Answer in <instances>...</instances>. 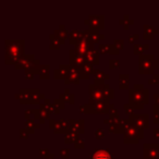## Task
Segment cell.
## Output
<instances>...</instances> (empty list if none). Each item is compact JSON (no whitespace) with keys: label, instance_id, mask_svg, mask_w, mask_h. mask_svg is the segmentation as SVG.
<instances>
[{"label":"cell","instance_id":"obj_34","mask_svg":"<svg viewBox=\"0 0 159 159\" xmlns=\"http://www.w3.org/2000/svg\"><path fill=\"white\" fill-rule=\"evenodd\" d=\"M80 139V134L76 132H72L70 131L64 135V143L66 144H75Z\"/></svg>","mask_w":159,"mask_h":159},{"label":"cell","instance_id":"obj_12","mask_svg":"<svg viewBox=\"0 0 159 159\" xmlns=\"http://www.w3.org/2000/svg\"><path fill=\"white\" fill-rule=\"evenodd\" d=\"M35 89H20V93L16 94V99L20 100L21 104L25 105V104H32V100H33V97L35 95Z\"/></svg>","mask_w":159,"mask_h":159},{"label":"cell","instance_id":"obj_6","mask_svg":"<svg viewBox=\"0 0 159 159\" xmlns=\"http://www.w3.org/2000/svg\"><path fill=\"white\" fill-rule=\"evenodd\" d=\"M105 16L102 14H91L86 20L84 21V24L89 26V30H97L102 31L105 27Z\"/></svg>","mask_w":159,"mask_h":159},{"label":"cell","instance_id":"obj_56","mask_svg":"<svg viewBox=\"0 0 159 159\" xmlns=\"http://www.w3.org/2000/svg\"><path fill=\"white\" fill-rule=\"evenodd\" d=\"M56 120L55 119H50L49 120V128L51 129V130H53V128H55V124H56Z\"/></svg>","mask_w":159,"mask_h":159},{"label":"cell","instance_id":"obj_45","mask_svg":"<svg viewBox=\"0 0 159 159\" xmlns=\"http://www.w3.org/2000/svg\"><path fill=\"white\" fill-rule=\"evenodd\" d=\"M122 125H123V128H124V130H128L129 128H130L131 125H132V122L130 121V119L129 118H124V119H122Z\"/></svg>","mask_w":159,"mask_h":159},{"label":"cell","instance_id":"obj_19","mask_svg":"<svg viewBox=\"0 0 159 159\" xmlns=\"http://www.w3.org/2000/svg\"><path fill=\"white\" fill-rule=\"evenodd\" d=\"M89 159H115V156L108 149H96L89 155Z\"/></svg>","mask_w":159,"mask_h":159},{"label":"cell","instance_id":"obj_10","mask_svg":"<svg viewBox=\"0 0 159 159\" xmlns=\"http://www.w3.org/2000/svg\"><path fill=\"white\" fill-rule=\"evenodd\" d=\"M69 60H70V64L75 68H77L79 70H82L83 66L87 63L86 60L82 56H79L76 53V51L74 49H70L69 50Z\"/></svg>","mask_w":159,"mask_h":159},{"label":"cell","instance_id":"obj_18","mask_svg":"<svg viewBox=\"0 0 159 159\" xmlns=\"http://www.w3.org/2000/svg\"><path fill=\"white\" fill-rule=\"evenodd\" d=\"M69 122H70V131L76 132L79 134H83L84 133V123H85L84 119H79V120L70 119Z\"/></svg>","mask_w":159,"mask_h":159},{"label":"cell","instance_id":"obj_29","mask_svg":"<svg viewBox=\"0 0 159 159\" xmlns=\"http://www.w3.org/2000/svg\"><path fill=\"white\" fill-rule=\"evenodd\" d=\"M59 98L62 100V102H66V104L73 105L75 102V96H74V94L70 93V91H69L68 89H64V93L63 94H60Z\"/></svg>","mask_w":159,"mask_h":159},{"label":"cell","instance_id":"obj_25","mask_svg":"<svg viewBox=\"0 0 159 159\" xmlns=\"http://www.w3.org/2000/svg\"><path fill=\"white\" fill-rule=\"evenodd\" d=\"M98 87L102 91V95H104V98L107 100H111V99H115V91L110 87L109 84H100V85H97Z\"/></svg>","mask_w":159,"mask_h":159},{"label":"cell","instance_id":"obj_41","mask_svg":"<svg viewBox=\"0 0 159 159\" xmlns=\"http://www.w3.org/2000/svg\"><path fill=\"white\" fill-rule=\"evenodd\" d=\"M94 136L96 137L97 139H102L105 137V131L102 130V129H96L95 131H94Z\"/></svg>","mask_w":159,"mask_h":159},{"label":"cell","instance_id":"obj_17","mask_svg":"<svg viewBox=\"0 0 159 159\" xmlns=\"http://www.w3.org/2000/svg\"><path fill=\"white\" fill-rule=\"evenodd\" d=\"M53 132L56 134H64L66 135V133L70 132V122L69 120L66 119H60L56 122L55 128H53Z\"/></svg>","mask_w":159,"mask_h":159},{"label":"cell","instance_id":"obj_59","mask_svg":"<svg viewBox=\"0 0 159 159\" xmlns=\"http://www.w3.org/2000/svg\"><path fill=\"white\" fill-rule=\"evenodd\" d=\"M45 159H55V155H53V154H48Z\"/></svg>","mask_w":159,"mask_h":159},{"label":"cell","instance_id":"obj_14","mask_svg":"<svg viewBox=\"0 0 159 159\" xmlns=\"http://www.w3.org/2000/svg\"><path fill=\"white\" fill-rule=\"evenodd\" d=\"M83 33H84V39L89 40V42H91L92 44H98V43L100 42V40L104 39L105 36L102 35V34L99 33V31H97V30H85V31H83Z\"/></svg>","mask_w":159,"mask_h":159},{"label":"cell","instance_id":"obj_51","mask_svg":"<svg viewBox=\"0 0 159 159\" xmlns=\"http://www.w3.org/2000/svg\"><path fill=\"white\" fill-rule=\"evenodd\" d=\"M139 38V36L137 35V34H134V35H131L130 37H129V42H130L131 44H134Z\"/></svg>","mask_w":159,"mask_h":159},{"label":"cell","instance_id":"obj_40","mask_svg":"<svg viewBox=\"0 0 159 159\" xmlns=\"http://www.w3.org/2000/svg\"><path fill=\"white\" fill-rule=\"evenodd\" d=\"M120 66V60L118 59H110L109 60V69L110 70H115Z\"/></svg>","mask_w":159,"mask_h":159},{"label":"cell","instance_id":"obj_7","mask_svg":"<svg viewBox=\"0 0 159 159\" xmlns=\"http://www.w3.org/2000/svg\"><path fill=\"white\" fill-rule=\"evenodd\" d=\"M132 124L141 130H147L149 128V116L148 115H132L129 117Z\"/></svg>","mask_w":159,"mask_h":159},{"label":"cell","instance_id":"obj_20","mask_svg":"<svg viewBox=\"0 0 159 159\" xmlns=\"http://www.w3.org/2000/svg\"><path fill=\"white\" fill-rule=\"evenodd\" d=\"M99 56L100 52L99 50H96V49H93V50L89 51L87 55L85 56V60H86L87 63L92 64V66H98L99 64Z\"/></svg>","mask_w":159,"mask_h":159},{"label":"cell","instance_id":"obj_55","mask_svg":"<svg viewBox=\"0 0 159 159\" xmlns=\"http://www.w3.org/2000/svg\"><path fill=\"white\" fill-rule=\"evenodd\" d=\"M152 135H154L155 139H159V128L154 129V131H152Z\"/></svg>","mask_w":159,"mask_h":159},{"label":"cell","instance_id":"obj_28","mask_svg":"<svg viewBox=\"0 0 159 159\" xmlns=\"http://www.w3.org/2000/svg\"><path fill=\"white\" fill-rule=\"evenodd\" d=\"M49 38H50V45H49V49H51V50H58V49H60L61 45L66 44V42H64V40L58 38L57 36H55L53 34H51V35L49 36Z\"/></svg>","mask_w":159,"mask_h":159},{"label":"cell","instance_id":"obj_48","mask_svg":"<svg viewBox=\"0 0 159 159\" xmlns=\"http://www.w3.org/2000/svg\"><path fill=\"white\" fill-rule=\"evenodd\" d=\"M148 83L149 84H158L159 85V74L157 73V74H154L152 75V79H150V80H148Z\"/></svg>","mask_w":159,"mask_h":159},{"label":"cell","instance_id":"obj_36","mask_svg":"<svg viewBox=\"0 0 159 159\" xmlns=\"http://www.w3.org/2000/svg\"><path fill=\"white\" fill-rule=\"evenodd\" d=\"M119 24L122 25L124 30H129L131 25L134 24V20H132V19H131L130 16H128V14H124L123 18H122L121 20L119 21Z\"/></svg>","mask_w":159,"mask_h":159},{"label":"cell","instance_id":"obj_46","mask_svg":"<svg viewBox=\"0 0 159 159\" xmlns=\"http://www.w3.org/2000/svg\"><path fill=\"white\" fill-rule=\"evenodd\" d=\"M35 75L36 74L34 73V71L31 70V69H27V70H25V79H27V80H33Z\"/></svg>","mask_w":159,"mask_h":159},{"label":"cell","instance_id":"obj_26","mask_svg":"<svg viewBox=\"0 0 159 159\" xmlns=\"http://www.w3.org/2000/svg\"><path fill=\"white\" fill-rule=\"evenodd\" d=\"M158 30L154 29V27L149 26V25H144V39H154L155 36L158 35Z\"/></svg>","mask_w":159,"mask_h":159},{"label":"cell","instance_id":"obj_58","mask_svg":"<svg viewBox=\"0 0 159 159\" xmlns=\"http://www.w3.org/2000/svg\"><path fill=\"white\" fill-rule=\"evenodd\" d=\"M104 123L105 124H108V125H109V124H110L111 123V120H110V118H106V119H104Z\"/></svg>","mask_w":159,"mask_h":159},{"label":"cell","instance_id":"obj_21","mask_svg":"<svg viewBox=\"0 0 159 159\" xmlns=\"http://www.w3.org/2000/svg\"><path fill=\"white\" fill-rule=\"evenodd\" d=\"M70 64H60L59 68L53 71V79L55 80H66L69 72Z\"/></svg>","mask_w":159,"mask_h":159},{"label":"cell","instance_id":"obj_53","mask_svg":"<svg viewBox=\"0 0 159 159\" xmlns=\"http://www.w3.org/2000/svg\"><path fill=\"white\" fill-rule=\"evenodd\" d=\"M132 89H134L135 91H143V89H145V86H144V84H134Z\"/></svg>","mask_w":159,"mask_h":159},{"label":"cell","instance_id":"obj_9","mask_svg":"<svg viewBox=\"0 0 159 159\" xmlns=\"http://www.w3.org/2000/svg\"><path fill=\"white\" fill-rule=\"evenodd\" d=\"M36 63H39V60L35 59V56L33 55H25L24 57L21 59V61L19 63H16V69L18 70H27V69H31L32 66H34Z\"/></svg>","mask_w":159,"mask_h":159},{"label":"cell","instance_id":"obj_8","mask_svg":"<svg viewBox=\"0 0 159 159\" xmlns=\"http://www.w3.org/2000/svg\"><path fill=\"white\" fill-rule=\"evenodd\" d=\"M144 159H159V144L146 143L143 145Z\"/></svg>","mask_w":159,"mask_h":159},{"label":"cell","instance_id":"obj_1","mask_svg":"<svg viewBox=\"0 0 159 159\" xmlns=\"http://www.w3.org/2000/svg\"><path fill=\"white\" fill-rule=\"evenodd\" d=\"M110 105L109 100L104 99L100 102H89V104L82 105L79 109L82 113L87 115H109Z\"/></svg>","mask_w":159,"mask_h":159},{"label":"cell","instance_id":"obj_22","mask_svg":"<svg viewBox=\"0 0 159 159\" xmlns=\"http://www.w3.org/2000/svg\"><path fill=\"white\" fill-rule=\"evenodd\" d=\"M98 50H99L100 53H109L111 56H118L120 53V51L116 48L115 45H108V44H99L98 45Z\"/></svg>","mask_w":159,"mask_h":159},{"label":"cell","instance_id":"obj_33","mask_svg":"<svg viewBox=\"0 0 159 159\" xmlns=\"http://www.w3.org/2000/svg\"><path fill=\"white\" fill-rule=\"evenodd\" d=\"M129 87H130V75L119 74V89H129Z\"/></svg>","mask_w":159,"mask_h":159},{"label":"cell","instance_id":"obj_44","mask_svg":"<svg viewBox=\"0 0 159 159\" xmlns=\"http://www.w3.org/2000/svg\"><path fill=\"white\" fill-rule=\"evenodd\" d=\"M123 109H124V111H125V113H128L129 116L134 115V108H133V107L131 106L130 104H125V105H124Z\"/></svg>","mask_w":159,"mask_h":159},{"label":"cell","instance_id":"obj_13","mask_svg":"<svg viewBox=\"0 0 159 159\" xmlns=\"http://www.w3.org/2000/svg\"><path fill=\"white\" fill-rule=\"evenodd\" d=\"M31 70L34 71L35 74H37L39 76L40 80H48L49 79V73H50V66L49 64H40L36 63L34 66H32Z\"/></svg>","mask_w":159,"mask_h":159},{"label":"cell","instance_id":"obj_43","mask_svg":"<svg viewBox=\"0 0 159 159\" xmlns=\"http://www.w3.org/2000/svg\"><path fill=\"white\" fill-rule=\"evenodd\" d=\"M59 155L63 159H70V150H69L68 148H62L59 152Z\"/></svg>","mask_w":159,"mask_h":159},{"label":"cell","instance_id":"obj_42","mask_svg":"<svg viewBox=\"0 0 159 159\" xmlns=\"http://www.w3.org/2000/svg\"><path fill=\"white\" fill-rule=\"evenodd\" d=\"M53 105H55L56 107H58V108L60 109V110H63L64 108H66V102H62L61 99H60V98H57V99H53Z\"/></svg>","mask_w":159,"mask_h":159},{"label":"cell","instance_id":"obj_3","mask_svg":"<svg viewBox=\"0 0 159 159\" xmlns=\"http://www.w3.org/2000/svg\"><path fill=\"white\" fill-rule=\"evenodd\" d=\"M159 62L155 59L154 55H141L139 56V74H155V71L158 70Z\"/></svg>","mask_w":159,"mask_h":159},{"label":"cell","instance_id":"obj_35","mask_svg":"<svg viewBox=\"0 0 159 159\" xmlns=\"http://www.w3.org/2000/svg\"><path fill=\"white\" fill-rule=\"evenodd\" d=\"M149 49V45H144V44H134L133 46V53L136 56L144 55L146 50Z\"/></svg>","mask_w":159,"mask_h":159},{"label":"cell","instance_id":"obj_38","mask_svg":"<svg viewBox=\"0 0 159 159\" xmlns=\"http://www.w3.org/2000/svg\"><path fill=\"white\" fill-rule=\"evenodd\" d=\"M154 99H155L154 116H158L159 115V89H158V93H156L154 95Z\"/></svg>","mask_w":159,"mask_h":159},{"label":"cell","instance_id":"obj_11","mask_svg":"<svg viewBox=\"0 0 159 159\" xmlns=\"http://www.w3.org/2000/svg\"><path fill=\"white\" fill-rule=\"evenodd\" d=\"M94 48V44H92L91 42L86 39H82L80 40L74 47V50L76 51V53L79 56H82V57H85L87 55V52L91 50H93Z\"/></svg>","mask_w":159,"mask_h":159},{"label":"cell","instance_id":"obj_61","mask_svg":"<svg viewBox=\"0 0 159 159\" xmlns=\"http://www.w3.org/2000/svg\"><path fill=\"white\" fill-rule=\"evenodd\" d=\"M158 74H159V72H158Z\"/></svg>","mask_w":159,"mask_h":159},{"label":"cell","instance_id":"obj_32","mask_svg":"<svg viewBox=\"0 0 159 159\" xmlns=\"http://www.w3.org/2000/svg\"><path fill=\"white\" fill-rule=\"evenodd\" d=\"M53 35L57 36L58 38H60V39L64 40L66 42V39L69 38V35H70V32H68L66 30V27H64V25H59V29L56 30L55 33H53Z\"/></svg>","mask_w":159,"mask_h":159},{"label":"cell","instance_id":"obj_30","mask_svg":"<svg viewBox=\"0 0 159 159\" xmlns=\"http://www.w3.org/2000/svg\"><path fill=\"white\" fill-rule=\"evenodd\" d=\"M94 66L89 63H86L84 66H83L82 70H80V73H81V80H89V75L94 73Z\"/></svg>","mask_w":159,"mask_h":159},{"label":"cell","instance_id":"obj_5","mask_svg":"<svg viewBox=\"0 0 159 159\" xmlns=\"http://www.w3.org/2000/svg\"><path fill=\"white\" fill-rule=\"evenodd\" d=\"M123 136L124 144H137L139 139H144V130L136 128L132 124L128 130L125 131Z\"/></svg>","mask_w":159,"mask_h":159},{"label":"cell","instance_id":"obj_2","mask_svg":"<svg viewBox=\"0 0 159 159\" xmlns=\"http://www.w3.org/2000/svg\"><path fill=\"white\" fill-rule=\"evenodd\" d=\"M149 102V89L135 91L134 89H129V104L137 110L144 109V106Z\"/></svg>","mask_w":159,"mask_h":159},{"label":"cell","instance_id":"obj_16","mask_svg":"<svg viewBox=\"0 0 159 159\" xmlns=\"http://www.w3.org/2000/svg\"><path fill=\"white\" fill-rule=\"evenodd\" d=\"M89 102H100V100L105 99L100 89L97 85L94 84V83H91L89 85Z\"/></svg>","mask_w":159,"mask_h":159},{"label":"cell","instance_id":"obj_31","mask_svg":"<svg viewBox=\"0 0 159 159\" xmlns=\"http://www.w3.org/2000/svg\"><path fill=\"white\" fill-rule=\"evenodd\" d=\"M24 125H25V129H26V130H29L30 134H33V133H35V130H38V129L40 128V123L36 121L35 119L26 120V122H25Z\"/></svg>","mask_w":159,"mask_h":159},{"label":"cell","instance_id":"obj_47","mask_svg":"<svg viewBox=\"0 0 159 159\" xmlns=\"http://www.w3.org/2000/svg\"><path fill=\"white\" fill-rule=\"evenodd\" d=\"M74 147L76 148V149H84L85 148V142L83 141V139H80L79 141L74 144Z\"/></svg>","mask_w":159,"mask_h":159},{"label":"cell","instance_id":"obj_4","mask_svg":"<svg viewBox=\"0 0 159 159\" xmlns=\"http://www.w3.org/2000/svg\"><path fill=\"white\" fill-rule=\"evenodd\" d=\"M24 44L23 39H6L5 47L7 55L23 57L24 56Z\"/></svg>","mask_w":159,"mask_h":159},{"label":"cell","instance_id":"obj_24","mask_svg":"<svg viewBox=\"0 0 159 159\" xmlns=\"http://www.w3.org/2000/svg\"><path fill=\"white\" fill-rule=\"evenodd\" d=\"M84 39V33L83 31H79V30H72L69 35V43L71 45H76L80 40Z\"/></svg>","mask_w":159,"mask_h":159},{"label":"cell","instance_id":"obj_60","mask_svg":"<svg viewBox=\"0 0 159 159\" xmlns=\"http://www.w3.org/2000/svg\"><path fill=\"white\" fill-rule=\"evenodd\" d=\"M158 62H159V50H158Z\"/></svg>","mask_w":159,"mask_h":159},{"label":"cell","instance_id":"obj_49","mask_svg":"<svg viewBox=\"0 0 159 159\" xmlns=\"http://www.w3.org/2000/svg\"><path fill=\"white\" fill-rule=\"evenodd\" d=\"M19 134H20L21 139H27L29 135H30V132H29V130H26V129L24 128V129H21L20 132H19Z\"/></svg>","mask_w":159,"mask_h":159},{"label":"cell","instance_id":"obj_37","mask_svg":"<svg viewBox=\"0 0 159 159\" xmlns=\"http://www.w3.org/2000/svg\"><path fill=\"white\" fill-rule=\"evenodd\" d=\"M45 106V108L47 109V111H48L49 113H55V105H53V102L51 104L50 99H48V98H46L45 99V102H43Z\"/></svg>","mask_w":159,"mask_h":159},{"label":"cell","instance_id":"obj_54","mask_svg":"<svg viewBox=\"0 0 159 159\" xmlns=\"http://www.w3.org/2000/svg\"><path fill=\"white\" fill-rule=\"evenodd\" d=\"M109 115H118V109L115 107V105H110V110H109Z\"/></svg>","mask_w":159,"mask_h":159},{"label":"cell","instance_id":"obj_27","mask_svg":"<svg viewBox=\"0 0 159 159\" xmlns=\"http://www.w3.org/2000/svg\"><path fill=\"white\" fill-rule=\"evenodd\" d=\"M121 121L111 122V123L109 124V131H110V133H113V134H124V133H125V130H124Z\"/></svg>","mask_w":159,"mask_h":159},{"label":"cell","instance_id":"obj_39","mask_svg":"<svg viewBox=\"0 0 159 159\" xmlns=\"http://www.w3.org/2000/svg\"><path fill=\"white\" fill-rule=\"evenodd\" d=\"M113 45H115L116 48H117L118 50L121 51V50H123V48H124V40L117 38V39L113 40Z\"/></svg>","mask_w":159,"mask_h":159},{"label":"cell","instance_id":"obj_57","mask_svg":"<svg viewBox=\"0 0 159 159\" xmlns=\"http://www.w3.org/2000/svg\"><path fill=\"white\" fill-rule=\"evenodd\" d=\"M154 123L156 124V125H158V128H159V115L154 117Z\"/></svg>","mask_w":159,"mask_h":159},{"label":"cell","instance_id":"obj_52","mask_svg":"<svg viewBox=\"0 0 159 159\" xmlns=\"http://www.w3.org/2000/svg\"><path fill=\"white\" fill-rule=\"evenodd\" d=\"M48 154H49V152H48L47 148H42V149L39 150V156L43 157V158H46V156Z\"/></svg>","mask_w":159,"mask_h":159},{"label":"cell","instance_id":"obj_15","mask_svg":"<svg viewBox=\"0 0 159 159\" xmlns=\"http://www.w3.org/2000/svg\"><path fill=\"white\" fill-rule=\"evenodd\" d=\"M80 80H81V73H80V70L70 64L69 72H68V75H66V80H64V83H66V84H70V83L79 84Z\"/></svg>","mask_w":159,"mask_h":159},{"label":"cell","instance_id":"obj_23","mask_svg":"<svg viewBox=\"0 0 159 159\" xmlns=\"http://www.w3.org/2000/svg\"><path fill=\"white\" fill-rule=\"evenodd\" d=\"M93 75H94V84L95 85L104 84L105 80L110 79V75L105 73L104 71H102V70H95L93 73Z\"/></svg>","mask_w":159,"mask_h":159},{"label":"cell","instance_id":"obj_50","mask_svg":"<svg viewBox=\"0 0 159 159\" xmlns=\"http://www.w3.org/2000/svg\"><path fill=\"white\" fill-rule=\"evenodd\" d=\"M34 115V109H27V110L24 111V117L26 120L31 119V116Z\"/></svg>","mask_w":159,"mask_h":159}]
</instances>
